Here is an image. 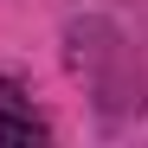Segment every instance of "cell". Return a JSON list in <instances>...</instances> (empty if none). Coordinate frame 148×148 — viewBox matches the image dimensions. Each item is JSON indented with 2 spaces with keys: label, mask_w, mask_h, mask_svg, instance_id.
<instances>
[{
  "label": "cell",
  "mask_w": 148,
  "mask_h": 148,
  "mask_svg": "<svg viewBox=\"0 0 148 148\" xmlns=\"http://www.w3.org/2000/svg\"><path fill=\"white\" fill-rule=\"evenodd\" d=\"M0 142H45V122L13 110V90H0Z\"/></svg>",
  "instance_id": "6da1fadb"
}]
</instances>
